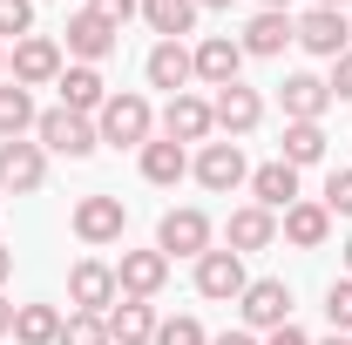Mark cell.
<instances>
[{"instance_id":"34","label":"cell","mask_w":352,"mask_h":345,"mask_svg":"<svg viewBox=\"0 0 352 345\" xmlns=\"http://www.w3.org/2000/svg\"><path fill=\"white\" fill-rule=\"evenodd\" d=\"M332 216H352V170H332L325 176V197H318Z\"/></svg>"},{"instance_id":"12","label":"cell","mask_w":352,"mask_h":345,"mask_svg":"<svg viewBox=\"0 0 352 345\" xmlns=\"http://www.w3.org/2000/svg\"><path fill=\"white\" fill-rule=\"evenodd\" d=\"M14 82H21V88H47V82H61V41H47V34L14 41Z\"/></svg>"},{"instance_id":"21","label":"cell","mask_w":352,"mask_h":345,"mask_svg":"<svg viewBox=\"0 0 352 345\" xmlns=\"http://www.w3.org/2000/svg\"><path fill=\"white\" fill-rule=\"evenodd\" d=\"M61 109H75V115H102V102H109V82H102V68H61Z\"/></svg>"},{"instance_id":"1","label":"cell","mask_w":352,"mask_h":345,"mask_svg":"<svg viewBox=\"0 0 352 345\" xmlns=\"http://www.w3.org/2000/svg\"><path fill=\"white\" fill-rule=\"evenodd\" d=\"M156 129V109L142 102V95H109L102 102V115H95V135L102 142H116V149H142Z\"/></svg>"},{"instance_id":"23","label":"cell","mask_w":352,"mask_h":345,"mask_svg":"<svg viewBox=\"0 0 352 345\" xmlns=\"http://www.w3.org/2000/svg\"><path fill=\"white\" fill-rule=\"evenodd\" d=\"M223 237H230L237 258H244V251H264V244L278 237V216L258 210V203H244V210H230V230H223Z\"/></svg>"},{"instance_id":"25","label":"cell","mask_w":352,"mask_h":345,"mask_svg":"<svg viewBox=\"0 0 352 345\" xmlns=\"http://www.w3.org/2000/svg\"><path fill=\"white\" fill-rule=\"evenodd\" d=\"M285 237H292L298 251H318V244L332 237V210H325V203H292V210H285Z\"/></svg>"},{"instance_id":"16","label":"cell","mask_w":352,"mask_h":345,"mask_svg":"<svg viewBox=\"0 0 352 345\" xmlns=\"http://www.w3.org/2000/svg\"><path fill=\"white\" fill-rule=\"evenodd\" d=\"M102 325H109V345H142V339H156V311H149V298H116L109 311H102Z\"/></svg>"},{"instance_id":"32","label":"cell","mask_w":352,"mask_h":345,"mask_svg":"<svg viewBox=\"0 0 352 345\" xmlns=\"http://www.w3.org/2000/svg\"><path fill=\"white\" fill-rule=\"evenodd\" d=\"M28 27H34V0H0V41H7V34L28 41Z\"/></svg>"},{"instance_id":"36","label":"cell","mask_w":352,"mask_h":345,"mask_svg":"<svg viewBox=\"0 0 352 345\" xmlns=\"http://www.w3.org/2000/svg\"><path fill=\"white\" fill-rule=\"evenodd\" d=\"M325 88H332L339 102H352V47L339 54V61H332V82H325Z\"/></svg>"},{"instance_id":"8","label":"cell","mask_w":352,"mask_h":345,"mask_svg":"<svg viewBox=\"0 0 352 345\" xmlns=\"http://www.w3.org/2000/svg\"><path fill=\"white\" fill-rule=\"evenodd\" d=\"M68 298H75V311H95V318H102L109 304L122 298V291H116V264H102V258H82L75 271H68Z\"/></svg>"},{"instance_id":"14","label":"cell","mask_w":352,"mask_h":345,"mask_svg":"<svg viewBox=\"0 0 352 345\" xmlns=\"http://www.w3.org/2000/svg\"><path fill=\"white\" fill-rule=\"evenodd\" d=\"M190 61H197V82L230 88V82H237V68H244V47L230 41V34H204V41L190 47Z\"/></svg>"},{"instance_id":"4","label":"cell","mask_w":352,"mask_h":345,"mask_svg":"<svg viewBox=\"0 0 352 345\" xmlns=\"http://www.w3.org/2000/svg\"><path fill=\"white\" fill-rule=\"evenodd\" d=\"M47 183V149L41 142H0V190H14V197H34Z\"/></svg>"},{"instance_id":"43","label":"cell","mask_w":352,"mask_h":345,"mask_svg":"<svg viewBox=\"0 0 352 345\" xmlns=\"http://www.w3.org/2000/svg\"><path fill=\"white\" fill-rule=\"evenodd\" d=\"M346 278H352V237H346Z\"/></svg>"},{"instance_id":"29","label":"cell","mask_w":352,"mask_h":345,"mask_svg":"<svg viewBox=\"0 0 352 345\" xmlns=\"http://www.w3.org/2000/svg\"><path fill=\"white\" fill-rule=\"evenodd\" d=\"M34 122H41V115H34V95H28L21 82H14V88H0V135L14 142V135H28V129H34Z\"/></svg>"},{"instance_id":"33","label":"cell","mask_w":352,"mask_h":345,"mask_svg":"<svg viewBox=\"0 0 352 345\" xmlns=\"http://www.w3.org/2000/svg\"><path fill=\"white\" fill-rule=\"evenodd\" d=\"M156 345H210V339H204L197 318H163V325H156Z\"/></svg>"},{"instance_id":"41","label":"cell","mask_w":352,"mask_h":345,"mask_svg":"<svg viewBox=\"0 0 352 345\" xmlns=\"http://www.w3.org/2000/svg\"><path fill=\"white\" fill-rule=\"evenodd\" d=\"M318 345H352V339H346V332H332V339H318Z\"/></svg>"},{"instance_id":"6","label":"cell","mask_w":352,"mask_h":345,"mask_svg":"<svg viewBox=\"0 0 352 345\" xmlns=\"http://www.w3.org/2000/svg\"><path fill=\"white\" fill-rule=\"evenodd\" d=\"M122 230H129L122 197H102V190H95V197H82V203H75V237H82V244H116Z\"/></svg>"},{"instance_id":"15","label":"cell","mask_w":352,"mask_h":345,"mask_svg":"<svg viewBox=\"0 0 352 345\" xmlns=\"http://www.w3.org/2000/svg\"><path fill=\"white\" fill-rule=\"evenodd\" d=\"M244 285L251 278H244V258L237 251H204L197 258V291L204 298H244Z\"/></svg>"},{"instance_id":"10","label":"cell","mask_w":352,"mask_h":345,"mask_svg":"<svg viewBox=\"0 0 352 345\" xmlns=\"http://www.w3.org/2000/svg\"><path fill=\"white\" fill-rule=\"evenodd\" d=\"M346 41H352V27H346V14H339V7H311L305 21H298V47L318 54V61H339Z\"/></svg>"},{"instance_id":"45","label":"cell","mask_w":352,"mask_h":345,"mask_svg":"<svg viewBox=\"0 0 352 345\" xmlns=\"http://www.w3.org/2000/svg\"><path fill=\"white\" fill-rule=\"evenodd\" d=\"M197 7H230V0H197Z\"/></svg>"},{"instance_id":"24","label":"cell","mask_w":352,"mask_h":345,"mask_svg":"<svg viewBox=\"0 0 352 345\" xmlns=\"http://www.w3.org/2000/svg\"><path fill=\"white\" fill-rule=\"evenodd\" d=\"M142 176L156 183V190H176L183 176H190V156H183V142H142Z\"/></svg>"},{"instance_id":"27","label":"cell","mask_w":352,"mask_h":345,"mask_svg":"<svg viewBox=\"0 0 352 345\" xmlns=\"http://www.w3.org/2000/svg\"><path fill=\"white\" fill-rule=\"evenodd\" d=\"M14 339L21 345H54L61 339V311L54 304H21L14 311Z\"/></svg>"},{"instance_id":"11","label":"cell","mask_w":352,"mask_h":345,"mask_svg":"<svg viewBox=\"0 0 352 345\" xmlns=\"http://www.w3.org/2000/svg\"><path fill=\"white\" fill-rule=\"evenodd\" d=\"M116 34L122 27H109L95 7H82V14H68V54L82 61V68H95V61H109L116 54Z\"/></svg>"},{"instance_id":"7","label":"cell","mask_w":352,"mask_h":345,"mask_svg":"<svg viewBox=\"0 0 352 345\" xmlns=\"http://www.w3.org/2000/svg\"><path fill=\"white\" fill-rule=\"evenodd\" d=\"M190 170H197V183H204L210 197L237 190V183H251V170H244V149H237V142H204Z\"/></svg>"},{"instance_id":"35","label":"cell","mask_w":352,"mask_h":345,"mask_svg":"<svg viewBox=\"0 0 352 345\" xmlns=\"http://www.w3.org/2000/svg\"><path fill=\"white\" fill-rule=\"evenodd\" d=\"M88 7H95V14L109 21V27H129L135 14H142V0H88Z\"/></svg>"},{"instance_id":"20","label":"cell","mask_w":352,"mask_h":345,"mask_svg":"<svg viewBox=\"0 0 352 345\" xmlns=\"http://www.w3.org/2000/svg\"><path fill=\"white\" fill-rule=\"evenodd\" d=\"M210 129L217 122H210V102L204 95H170V109H163V135L170 142H204Z\"/></svg>"},{"instance_id":"2","label":"cell","mask_w":352,"mask_h":345,"mask_svg":"<svg viewBox=\"0 0 352 345\" xmlns=\"http://www.w3.org/2000/svg\"><path fill=\"white\" fill-rule=\"evenodd\" d=\"M237 311H244V332H278V325H292V285L285 278H251Z\"/></svg>"},{"instance_id":"40","label":"cell","mask_w":352,"mask_h":345,"mask_svg":"<svg viewBox=\"0 0 352 345\" xmlns=\"http://www.w3.org/2000/svg\"><path fill=\"white\" fill-rule=\"evenodd\" d=\"M7 278H14V251L0 244V285H7Z\"/></svg>"},{"instance_id":"38","label":"cell","mask_w":352,"mask_h":345,"mask_svg":"<svg viewBox=\"0 0 352 345\" xmlns=\"http://www.w3.org/2000/svg\"><path fill=\"white\" fill-rule=\"evenodd\" d=\"M14 311H21V304H7V298H0V339L14 332Z\"/></svg>"},{"instance_id":"17","label":"cell","mask_w":352,"mask_h":345,"mask_svg":"<svg viewBox=\"0 0 352 345\" xmlns=\"http://www.w3.org/2000/svg\"><path fill=\"white\" fill-rule=\"evenodd\" d=\"M142 75H149V88L183 95V88L197 82V61H190V47H183V41H156V47H149V61H142Z\"/></svg>"},{"instance_id":"30","label":"cell","mask_w":352,"mask_h":345,"mask_svg":"<svg viewBox=\"0 0 352 345\" xmlns=\"http://www.w3.org/2000/svg\"><path fill=\"white\" fill-rule=\"evenodd\" d=\"M54 345H109V325L95 318V311H68L61 318V339Z\"/></svg>"},{"instance_id":"19","label":"cell","mask_w":352,"mask_h":345,"mask_svg":"<svg viewBox=\"0 0 352 345\" xmlns=\"http://www.w3.org/2000/svg\"><path fill=\"white\" fill-rule=\"evenodd\" d=\"M285 41H298V21L264 7V14H251V27H244V41H237V47L258 54V61H271V54H285Z\"/></svg>"},{"instance_id":"31","label":"cell","mask_w":352,"mask_h":345,"mask_svg":"<svg viewBox=\"0 0 352 345\" xmlns=\"http://www.w3.org/2000/svg\"><path fill=\"white\" fill-rule=\"evenodd\" d=\"M325 318H332V332H346V339H352V278H332V291H325Z\"/></svg>"},{"instance_id":"28","label":"cell","mask_w":352,"mask_h":345,"mask_svg":"<svg viewBox=\"0 0 352 345\" xmlns=\"http://www.w3.org/2000/svg\"><path fill=\"white\" fill-rule=\"evenodd\" d=\"M325 156V129L318 122H285V149H278V163H292V170H305Z\"/></svg>"},{"instance_id":"44","label":"cell","mask_w":352,"mask_h":345,"mask_svg":"<svg viewBox=\"0 0 352 345\" xmlns=\"http://www.w3.org/2000/svg\"><path fill=\"white\" fill-rule=\"evenodd\" d=\"M318 7H339V14H346V0H318Z\"/></svg>"},{"instance_id":"42","label":"cell","mask_w":352,"mask_h":345,"mask_svg":"<svg viewBox=\"0 0 352 345\" xmlns=\"http://www.w3.org/2000/svg\"><path fill=\"white\" fill-rule=\"evenodd\" d=\"M264 7H271V14H285V7H292V0H264Z\"/></svg>"},{"instance_id":"18","label":"cell","mask_w":352,"mask_h":345,"mask_svg":"<svg viewBox=\"0 0 352 345\" xmlns=\"http://www.w3.org/2000/svg\"><path fill=\"white\" fill-rule=\"evenodd\" d=\"M278 102H285V122H318V115L332 109V88L318 82V75H285Z\"/></svg>"},{"instance_id":"13","label":"cell","mask_w":352,"mask_h":345,"mask_svg":"<svg viewBox=\"0 0 352 345\" xmlns=\"http://www.w3.org/2000/svg\"><path fill=\"white\" fill-rule=\"evenodd\" d=\"M210 122H217L223 135H251V129L264 122V102H258V88H244V82L217 88V102H210Z\"/></svg>"},{"instance_id":"9","label":"cell","mask_w":352,"mask_h":345,"mask_svg":"<svg viewBox=\"0 0 352 345\" xmlns=\"http://www.w3.org/2000/svg\"><path fill=\"white\" fill-rule=\"evenodd\" d=\"M170 285V258L163 251H122V264H116V291L122 298H156Z\"/></svg>"},{"instance_id":"39","label":"cell","mask_w":352,"mask_h":345,"mask_svg":"<svg viewBox=\"0 0 352 345\" xmlns=\"http://www.w3.org/2000/svg\"><path fill=\"white\" fill-rule=\"evenodd\" d=\"M210 345H258L251 332H223V339H210Z\"/></svg>"},{"instance_id":"26","label":"cell","mask_w":352,"mask_h":345,"mask_svg":"<svg viewBox=\"0 0 352 345\" xmlns=\"http://www.w3.org/2000/svg\"><path fill=\"white\" fill-rule=\"evenodd\" d=\"M142 21L163 34V41H183L197 27V0H142Z\"/></svg>"},{"instance_id":"22","label":"cell","mask_w":352,"mask_h":345,"mask_svg":"<svg viewBox=\"0 0 352 345\" xmlns=\"http://www.w3.org/2000/svg\"><path fill=\"white\" fill-rule=\"evenodd\" d=\"M251 197H258V210H292L298 203V170L292 163H264V170H251Z\"/></svg>"},{"instance_id":"3","label":"cell","mask_w":352,"mask_h":345,"mask_svg":"<svg viewBox=\"0 0 352 345\" xmlns=\"http://www.w3.org/2000/svg\"><path fill=\"white\" fill-rule=\"evenodd\" d=\"M34 135H41V149H54V156H95V149H102L95 122L75 115V109H47L41 122H34Z\"/></svg>"},{"instance_id":"37","label":"cell","mask_w":352,"mask_h":345,"mask_svg":"<svg viewBox=\"0 0 352 345\" xmlns=\"http://www.w3.org/2000/svg\"><path fill=\"white\" fill-rule=\"evenodd\" d=\"M264 345H311L298 325H278V332H264Z\"/></svg>"},{"instance_id":"46","label":"cell","mask_w":352,"mask_h":345,"mask_svg":"<svg viewBox=\"0 0 352 345\" xmlns=\"http://www.w3.org/2000/svg\"><path fill=\"white\" fill-rule=\"evenodd\" d=\"M0 68H7V47H0Z\"/></svg>"},{"instance_id":"5","label":"cell","mask_w":352,"mask_h":345,"mask_svg":"<svg viewBox=\"0 0 352 345\" xmlns=\"http://www.w3.org/2000/svg\"><path fill=\"white\" fill-rule=\"evenodd\" d=\"M156 251H163V258H204V251H210V216L204 210H163Z\"/></svg>"}]
</instances>
